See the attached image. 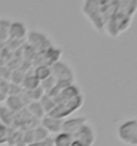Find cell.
Listing matches in <instances>:
<instances>
[{
    "instance_id": "obj_7",
    "label": "cell",
    "mask_w": 137,
    "mask_h": 146,
    "mask_svg": "<svg viewBox=\"0 0 137 146\" xmlns=\"http://www.w3.org/2000/svg\"><path fill=\"white\" fill-rule=\"evenodd\" d=\"M28 43L37 53H42V52L47 50L50 45H53L50 43L49 39L47 38V36H45L42 32L36 31V30H32L29 32Z\"/></svg>"
},
{
    "instance_id": "obj_16",
    "label": "cell",
    "mask_w": 137,
    "mask_h": 146,
    "mask_svg": "<svg viewBox=\"0 0 137 146\" xmlns=\"http://www.w3.org/2000/svg\"><path fill=\"white\" fill-rule=\"evenodd\" d=\"M73 142V137L70 133L61 131L58 134H56L55 139L53 140L54 146H70Z\"/></svg>"
},
{
    "instance_id": "obj_2",
    "label": "cell",
    "mask_w": 137,
    "mask_h": 146,
    "mask_svg": "<svg viewBox=\"0 0 137 146\" xmlns=\"http://www.w3.org/2000/svg\"><path fill=\"white\" fill-rule=\"evenodd\" d=\"M117 0H86L82 5V13L99 33H104L105 25L113 14Z\"/></svg>"
},
{
    "instance_id": "obj_10",
    "label": "cell",
    "mask_w": 137,
    "mask_h": 146,
    "mask_svg": "<svg viewBox=\"0 0 137 146\" xmlns=\"http://www.w3.org/2000/svg\"><path fill=\"white\" fill-rule=\"evenodd\" d=\"M62 123H63V119L55 118L46 115L41 119V126L48 133H55L58 134L59 132L62 131Z\"/></svg>"
},
{
    "instance_id": "obj_12",
    "label": "cell",
    "mask_w": 137,
    "mask_h": 146,
    "mask_svg": "<svg viewBox=\"0 0 137 146\" xmlns=\"http://www.w3.org/2000/svg\"><path fill=\"white\" fill-rule=\"evenodd\" d=\"M5 101H7V108L14 114L24 110L25 102L20 96H9L7 97Z\"/></svg>"
},
{
    "instance_id": "obj_9",
    "label": "cell",
    "mask_w": 137,
    "mask_h": 146,
    "mask_svg": "<svg viewBox=\"0 0 137 146\" xmlns=\"http://www.w3.org/2000/svg\"><path fill=\"white\" fill-rule=\"evenodd\" d=\"M79 95H82V90L77 86V84L74 83V84H71L68 87H65L64 89H62L54 98V100H55L56 104H58V103H61V102H64V101L71 100V99H73L75 97L79 96Z\"/></svg>"
},
{
    "instance_id": "obj_5",
    "label": "cell",
    "mask_w": 137,
    "mask_h": 146,
    "mask_svg": "<svg viewBox=\"0 0 137 146\" xmlns=\"http://www.w3.org/2000/svg\"><path fill=\"white\" fill-rule=\"evenodd\" d=\"M51 69V76L56 81H64V82L75 83V72L73 68L63 60L57 61L53 66H50Z\"/></svg>"
},
{
    "instance_id": "obj_18",
    "label": "cell",
    "mask_w": 137,
    "mask_h": 146,
    "mask_svg": "<svg viewBox=\"0 0 137 146\" xmlns=\"http://www.w3.org/2000/svg\"><path fill=\"white\" fill-rule=\"evenodd\" d=\"M39 102L42 105V108H43L46 115L49 114L50 112L54 110V108L56 106V102L54 100V98H51V97H49L48 95H46V94L43 95V97L39 100Z\"/></svg>"
},
{
    "instance_id": "obj_6",
    "label": "cell",
    "mask_w": 137,
    "mask_h": 146,
    "mask_svg": "<svg viewBox=\"0 0 137 146\" xmlns=\"http://www.w3.org/2000/svg\"><path fill=\"white\" fill-rule=\"evenodd\" d=\"M73 140L79 142L84 146H93L96 140V132L91 123H86L73 134Z\"/></svg>"
},
{
    "instance_id": "obj_15",
    "label": "cell",
    "mask_w": 137,
    "mask_h": 146,
    "mask_svg": "<svg viewBox=\"0 0 137 146\" xmlns=\"http://www.w3.org/2000/svg\"><path fill=\"white\" fill-rule=\"evenodd\" d=\"M33 74L40 82H43L46 78L51 76V69L49 66H46V64L36 66V68L33 70Z\"/></svg>"
},
{
    "instance_id": "obj_20",
    "label": "cell",
    "mask_w": 137,
    "mask_h": 146,
    "mask_svg": "<svg viewBox=\"0 0 137 146\" xmlns=\"http://www.w3.org/2000/svg\"><path fill=\"white\" fill-rule=\"evenodd\" d=\"M11 22L9 21H0V42L9 40V31Z\"/></svg>"
},
{
    "instance_id": "obj_23",
    "label": "cell",
    "mask_w": 137,
    "mask_h": 146,
    "mask_svg": "<svg viewBox=\"0 0 137 146\" xmlns=\"http://www.w3.org/2000/svg\"><path fill=\"white\" fill-rule=\"evenodd\" d=\"M70 146H84L82 144H80L79 142H77V141H75V140H73V142L71 143V145Z\"/></svg>"
},
{
    "instance_id": "obj_1",
    "label": "cell",
    "mask_w": 137,
    "mask_h": 146,
    "mask_svg": "<svg viewBox=\"0 0 137 146\" xmlns=\"http://www.w3.org/2000/svg\"><path fill=\"white\" fill-rule=\"evenodd\" d=\"M137 13V0H117L113 14L105 25L104 33L110 38H118L131 27Z\"/></svg>"
},
{
    "instance_id": "obj_8",
    "label": "cell",
    "mask_w": 137,
    "mask_h": 146,
    "mask_svg": "<svg viewBox=\"0 0 137 146\" xmlns=\"http://www.w3.org/2000/svg\"><path fill=\"white\" fill-rule=\"evenodd\" d=\"M89 121V119L86 116H70L68 118L63 119L62 123V131L70 133L72 137L84 123Z\"/></svg>"
},
{
    "instance_id": "obj_19",
    "label": "cell",
    "mask_w": 137,
    "mask_h": 146,
    "mask_svg": "<svg viewBox=\"0 0 137 146\" xmlns=\"http://www.w3.org/2000/svg\"><path fill=\"white\" fill-rule=\"evenodd\" d=\"M32 131H33V140H34V143H40V142H43L48 139V134L49 133L47 132L42 126L36 127L34 129H32Z\"/></svg>"
},
{
    "instance_id": "obj_14",
    "label": "cell",
    "mask_w": 137,
    "mask_h": 146,
    "mask_svg": "<svg viewBox=\"0 0 137 146\" xmlns=\"http://www.w3.org/2000/svg\"><path fill=\"white\" fill-rule=\"evenodd\" d=\"M40 84L41 82L38 80L34 74L31 73V74H27L24 76V80L22 82V86L25 90H33V89H37L40 87Z\"/></svg>"
},
{
    "instance_id": "obj_21",
    "label": "cell",
    "mask_w": 137,
    "mask_h": 146,
    "mask_svg": "<svg viewBox=\"0 0 137 146\" xmlns=\"http://www.w3.org/2000/svg\"><path fill=\"white\" fill-rule=\"evenodd\" d=\"M9 135H10L9 127H7V126H5V125H2V123H0V145L1 144H5V143H8Z\"/></svg>"
},
{
    "instance_id": "obj_3",
    "label": "cell",
    "mask_w": 137,
    "mask_h": 146,
    "mask_svg": "<svg viewBox=\"0 0 137 146\" xmlns=\"http://www.w3.org/2000/svg\"><path fill=\"white\" fill-rule=\"evenodd\" d=\"M82 104H84V96L79 95V96L75 97L71 100L64 101V102L56 104L54 110L47 115L51 116V117H55V118L65 119L70 116H72L75 112H77L82 106Z\"/></svg>"
},
{
    "instance_id": "obj_11",
    "label": "cell",
    "mask_w": 137,
    "mask_h": 146,
    "mask_svg": "<svg viewBox=\"0 0 137 146\" xmlns=\"http://www.w3.org/2000/svg\"><path fill=\"white\" fill-rule=\"evenodd\" d=\"M27 35L26 26L20 22H14L11 23L9 31V40L10 41H18L22 40Z\"/></svg>"
},
{
    "instance_id": "obj_22",
    "label": "cell",
    "mask_w": 137,
    "mask_h": 146,
    "mask_svg": "<svg viewBox=\"0 0 137 146\" xmlns=\"http://www.w3.org/2000/svg\"><path fill=\"white\" fill-rule=\"evenodd\" d=\"M7 99V95L3 94V92H1L0 91V102H2V101H5Z\"/></svg>"
},
{
    "instance_id": "obj_4",
    "label": "cell",
    "mask_w": 137,
    "mask_h": 146,
    "mask_svg": "<svg viewBox=\"0 0 137 146\" xmlns=\"http://www.w3.org/2000/svg\"><path fill=\"white\" fill-rule=\"evenodd\" d=\"M119 141L128 146H137V118L124 120L117 127Z\"/></svg>"
},
{
    "instance_id": "obj_17",
    "label": "cell",
    "mask_w": 137,
    "mask_h": 146,
    "mask_svg": "<svg viewBox=\"0 0 137 146\" xmlns=\"http://www.w3.org/2000/svg\"><path fill=\"white\" fill-rule=\"evenodd\" d=\"M0 121L7 127H11L14 123V113L7 106H0Z\"/></svg>"
},
{
    "instance_id": "obj_13",
    "label": "cell",
    "mask_w": 137,
    "mask_h": 146,
    "mask_svg": "<svg viewBox=\"0 0 137 146\" xmlns=\"http://www.w3.org/2000/svg\"><path fill=\"white\" fill-rule=\"evenodd\" d=\"M27 112L30 116H32L36 119H42L44 116H46L44 110L40 104L39 101H31L27 104Z\"/></svg>"
}]
</instances>
